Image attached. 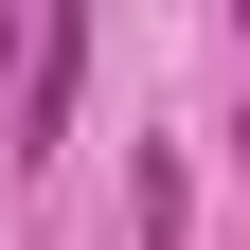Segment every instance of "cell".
I'll list each match as a JSON object with an SVG mask.
<instances>
[{"instance_id": "6da1fadb", "label": "cell", "mask_w": 250, "mask_h": 250, "mask_svg": "<svg viewBox=\"0 0 250 250\" xmlns=\"http://www.w3.org/2000/svg\"><path fill=\"white\" fill-rule=\"evenodd\" d=\"M72 72H89V36H72V18H54V36L18 54V143H54V125H72Z\"/></svg>"}, {"instance_id": "7a4b0ae2", "label": "cell", "mask_w": 250, "mask_h": 250, "mask_svg": "<svg viewBox=\"0 0 250 250\" xmlns=\"http://www.w3.org/2000/svg\"><path fill=\"white\" fill-rule=\"evenodd\" d=\"M125 232H143V250H197V179H179L161 143H143V179H125Z\"/></svg>"}, {"instance_id": "3957f363", "label": "cell", "mask_w": 250, "mask_h": 250, "mask_svg": "<svg viewBox=\"0 0 250 250\" xmlns=\"http://www.w3.org/2000/svg\"><path fill=\"white\" fill-rule=\"evenodd\" d=\"M232 36H250V18H232Z\"/></svg>"}]
</instances>
